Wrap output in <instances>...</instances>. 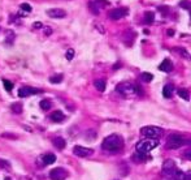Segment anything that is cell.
Segmentation results:
<instances>
[{
	"instance_id": "obj_1",
	"label": "cell",
	"mask_w": 191,
	"mask_h": 180,
	"mask_svg": "<svg viewBox=\"0 0 191 180\" xmlns=\"http://www.w3.org/2000/svg\"><path fill=\"white\" fill-rule=\"evenodd\" d=\"M124 145H125L124 138L120 134H109L108 137H105L104 141H103L101 148L104 151L114 154V153L121 151L124 149Z\"/></svg>"
},
{
	"instance_id": "obj_2",
	"label": "cell",
	"mask_w": 191,
	"mask_h": 180,
	"mask_svg": "<svg viewBox=\"0 0 191 180\" xmlns=\"http://www.w3.org/2000/svg\"><path fill=\"white\" fill-rule=\"evenodd\" d=\"M157 145H159V140H156V138H146V140L139 141V142L136 144L135 149H136V153H140V154L147 155L148 153H151V150H154Z\"/></svg>"
},
{
	"instance_id": "obj_3",
	"label": "cell",
	"mask_w": 191,
	"mask_h": 180,
	"mask_svg": "<svg viewBox=\"0 0 191 180\" xmlns=\"http://www.w3.org/2000/svg\"><path fill=\"white\" fill-rule=\"evenodd\" d=\"M186 144H189V140H186L181 134L174 133V134H170L168 137L165 146H166V149H169V150H176V149L182 148V146L186 145Z\"/></svg>"
},
{
	"instance_id": "obj_4",
	"label": "cell",
	"mask_w": 191,
	"mask_h": 180,
	"mask_svg": "<svg viewBox=\"0 0 191 180\" xmlns=\"http://www.w3.org/2000/svg\"><path fill=\"white\" fill-rule=\"evenodd\" d=\"M116 90L120 93V94H122L124 97L126 98H130V97H134L136 93H138V90H136V86L130 84V82H121L117 85Z\"/></svg>"
},
{
	"instance_id": "obj_5",
	"label": "cell",
	"mask_w": 191,
	"mask_h": 180,
	"mask_svg": "<svg viewBox=\"0 0 191 180\" xmlns=\"http://www.w3.org/2000/svg\"><path fill=\"white\" fill-rule=\"evenodd\" d=\"M162 133L164 130L159 127H155V125H147V127H143L140 129V134L147 138H157L162 136Z\"/></svg>"
},
{
	"instance_id": "obj_6",
	"label": "cell",
	"mask_w": 191,
	"mask_h": 180,
	"mask_svg": "<svg viewBox=\"0 0 191 180\" xmlns=\"http://www.w3.org/2000/svg\"><path fill=\"white\" fill-rule=\"evenodd\" d=\"M177 171V166H176V162L173 159H166L162 165V174L166 176H173L174 172Z\"/></svg>"
},
{
	"instance_id": "obj_7",
	"label": "cell",
	"mask_w": 191,
	"mask_h": 180,
	"mask_svg": "<svg viewBox=\"0 0 191 180\" xmlns=\"http://www.w3.org/2000/svg\"><path fill=\"white\" fill-rule=\"evenodd\" d=\"M73 154L79 157V158H86V157H90V155L94 154V150L90 149V148L81 146V145H75L73 148Z\"/></svg>"
},
{
	"instance_id": "obj_8",
	"label": "cell",
	"mask_w": 191,
	"mask_h": 180,
	"mask_svg": "<svg viewBox=\"0 0 191 180\" xmlns=\"http://www.w3.org/2000/svg\"><path fill=\"white\" fill-rule=\"evenodd\" d=\"M50 178L52 180H65L68 178V172H67V170H64L63 167H57V168L51 170Z\"/></svg>"
},
{
	"instance_id": "obj_9",
	"label": "cell",
	"mask_w": 191,
	"mask_h": 180,
	"mask_svg": "<svg viewBox=\"0 0 191 180\" xmlns=\"http://www.w3.org/2000/svg\"><path fill=\"white\" fill-rule=\"evenodd\" d=\"M129 13V9L128 8H116V9H113L111 13H109V17H111L112 20H120V18H124L125 16H128Z\"/></svg>"
},
{
	"instance_id": "obj_10",
	"label": "cell",
	"mask_w": 191,
	"mask_h": 180,
	"mask_svg": "<svg viewBox=\"0 0 191 180\" xmlns=\"http://www.w3.org/2000/svg\"><path fill=\"white\" fill-rule=\"evenodd\" d=\"M38 93H40L39 89H34V88H30V86H25V88H21L18 90V97L26 98V97H30L32 94H38Z\"/></svg>"
},
{
	"instance_id": "obj_11",
	"label": "cell",
	"mask_w": 191,
	"mask_h": 180,
	"mask_svg": "<svg viewBox=\"0 0 191 180\" xmlns=\"http://www.w3.org/2000/svg\"><path fill=\"white\" fill-rule=\"evenodd\" d=\"M47 14L52 18H64L65 16H67V12L61 8H52V9L47 10Z\"/></svg>"
},
{
	"instance_id": "obj_12",
	"label": "cell",
	"mask_w": 191,
	"mask_h": 180,
	"mask_svg": "<svg viewBox=\"0 0 191 180\" xmlns=\"http://www.w3.org/2000/svg\"><path fill=\"white\" fill-rule=\"evenodd\" d=\"M50 119L55 123H61L65 120V115L61 112V111H53L51 115H50Z\"/></svg>"
},
{
	"instance_id": "obj_13",
	"label": "cell",
	"mask_w": 191,
	"mask_h": 180,
	"mask_svg": "<svg viewBox=\"0 0 191 180\" xmlns=\"http://www.w3.org/2000/svg\"><path fill=\"white\" fill-rule=\"evenodd\" d=\"M159 69L162 70V72H170L173 69V65H172V62L169 59H164L161 64L159 65Z\"/></svg>"
},
{
	"instance_id": "obj_14",
	"label": "cell",
	"mask_w": 191,
	"mask_h": 180,
	"mask_svg": "<svg viewBox=\"0 0 191 180\" xmlns=\"http://www.w3.org/2000/svg\"><path fill=\"white\" fill-rule=\"evenodd\" d=\"M52 142H53V145L56 146V148H57L59 150L65 149V145H67V141H65L63 137H56V138H53V140H52Z\"/></svg>"
},
{
	"instance_id": "obj_15",
	"label": "cell",
	"mask_w": 191,
	"mask_h": 180,
	"mask_svg": "<svg viewBox=\"0 0 191 180\" xmlns=\"http://www.w3.org/2000/svg\"><path fill=\"white\" fill-rule=\"evenodd\" d=\"M162 95L165 98H170L173 95V86L172 85H165L162 88Z\"/></svg>"
},
{
	"instance_id": "obj_16",
	"label": "cell",
	"mask_w": 191,
	"mask_h": 180,
	"mask_svg": "<svg viewBox=\"0 0 191 180\" xmlns=\"http://www.w3.org/2000/svg\"><path fill=\"white\" fill-rule=\"evenodd\" d=\"M94 86L96 88V90L104 91L105 90V81L104 80H95L94 81Z\"/></svg>"
},
{
	"instance_id": "obj_17",
	"label": "cell",
	"mask_w": 191,
	"mask_h": 180,
	"mask_svg": "<svg viewBox=\"0 0 191 180\" xmlns=\"http://www.w3.org/2000/svg\"><path fill=\"white\" fill-rule=\"evenodd\" d=\"M55 161H56L55 154H46L43 157V162H44L46 165H52V163H55Z\"/></svg>"
},
{
	"instance_id": "obj_18",
	"label": "cell",
	"mask_w": 191,
	"mask_h": 180,
	"mask_svg": "<svg viewBox=\"0 0 191 180\" xmlns=\"http://www.w3.org/2000/svg\"><path fill=\"white\" fill-rule=\"evenodd\" d=\"M87 5H89V9H90L94 14H99V13H100V8L97 7L95 2H89V4H87Z\"/></svg>"
},
{
	"instance_id": "obj_19",
	"label": "cell",
	"mask_w": 191,
	"mask_h": 180,
	"mask_svg": "<svg viewBox=\"0 0 191 180\" xmlns=\"http://www.w3.org/2000/svg\"><path fill=\"white\" fill-rule=\"evenodd\" d=\"M140 78L144 81V82H151L152 80H154V74L150 73V72H143L140 74Z\"/></svg>"
},
{
	"instance_id": "obj_20",
	"label": "cell",
	"mask_w": 191,
	"mask_h": 180,
	"mask_svg": "<svg viewBox=\"0 0 191 180\" xmlns=\"http://www.w3.org/2000/svg\"><path fill=\"white\" fill-rule=\"evenodd\" d=\"M39 106L42 107V110L47 111V110H50V108L52 107V103H51V101H48V99H43V101H40Z\"/></svg>"
},
{
	"instance_id": "obj_21",
	"label": "cell",
	"mask_w": 191,
	"mask_h": 180,
	"mask_svg": "<svg viewBox=\"0 0 191 180\" xmlns=\"http://www.w3.org/2000/svg\"><path fill=\"white\" fill-rule=\"evenodd\" d=\"M154 20H155V13L154 12H146L144 13V21L147 24L154 22Z\"/></svg>"
},
{
	"instance_id": "obj_22",
	"label": "cell",
	"mask_w": 191,
	"mask_h": 180,
	"mask_svg": "<svg viewBox=\"0 0 191 180\" xmlns=\"http://www.w3.org/2000/svg\"><path fill=\"white\" fill-rule=\"evenodd\" d=\"M10 108H12V111L16 112V114H21L22 112V105L21 103H12V106H10Z\"/></svg>"
},
{
	"instance_id": "obj_23",
	"label": "cell",
	"mask_w": 191,
	"mask_h": 180,
	"mask_svg": "<svg viewBox=\"0 0 191 180\" xmlns=\"http://www.w3.org/2000/svg\"><path fill=\"white\" fill-rule=\"evenodd\" d=\"M178 95L181 97V98H183L185 101H189L190 99V95H189V91L186 90V89H178Z\"/></svg>"
},
{
	"instance_id": "obj_24",
	"label": "cell",
	"mask_w": 191,
	"mask_h": 180,
	"mask_svg": "<svg viewBox=\"0 0 191 180\" xmlns=\"http://www.w3.org/2000/svg\"><path fill=\"white\" fill-rule=\"evenodd\" d=\"M13 39H14V33L12 30H8L7 31V38H5V42L9 43V45H12L13 43Z\"/></svg>"
},
{
	"instance_id": "obj_25",
	"label": "cell",
	"mask_w": 191,
	"mask_h": 180,
	"mask_svg": "<svg viewBox=\"0 0 191 180\" xmlns=\"http://www.w3.org/2000/svg\"><path fill=\"white\" fill-rule=\"evenodd\" d=\"M50 81L52 84H59L63 81V74H55L52 77H50Z\"/></svg>"
},
{
	"instance_id": "obj_26",
	"label": "cell",
	"mask_w": 191,
	"mask_h": 180,
	"mask_svg": "<svg viewBox=\"0 0 191 180\" xmlns=\"http://www.w3.org/2000/svg\"><path fill=\"white\" fill-rule=\"evenodd\" d=\"M173 178L176 180H185V172H182L181 170H177L176 172H174Z\"/></svg>"
},
{
	"instance_id": "obj_27",
	"label": "cell",
	"mask_w": 191,
	"mask_h": 180,
	"mask_svg": "<svg viewBox=\"0 0 191 180\" xmlns=\"http://www.w3.org/2000/svg\"><path fill=\"white\" fill-rule=\"evenodd\" d=\"M3 85H4V89L8 90V91H10V90L13 89V84L10 82L9 80H5V78H4V80H3Z\"/></svg>"
},
{
	"instance_id": "obj_28",
	"label": "cell",
	"mask_w": 191,
	"mask_h": 180,
	"mask_svg": "<svg viewBox=\"0 0 191 180\" xmlns=\"http://www.w3.org/2000/svg\"><path fill=\"white\" fill-rule=\"evenodd\" d=\"M179 7L183 9H190V2L189 0H181L179 2Z\"/></svg>"
},
{
	"instance_id": "obj_29",
	"label": "cell",
	"mask_w": 191,
	"mask_h": 180,
	"mask_svg": "<svg viewBox=\"0 0 191 180\" xmlns=\"http://www.w3.org/2000/svg\"><path fill=\"white\" fill-rule=\"evenodd\" d=\"M0 166H2L3 168H7V171H10V163L4 161V159H0Z\"/></svg>"
},
{
	"instance_id": "obj_30",
	"label": "cell",
	"mask_w": 191,
	"mask_h": 180,
	"mask_svg": "<svg viewBox=\"0 0 191 180\" xmlns=\"http://www.w3.org/2000/svg\"><path fill=\"white\" fill-rule=\"evenodd\" d=\"M65 58H67L68 60H72L74 58V50H73V48H69V50L67 51V54H65Z\"/></svg>"
},
{
	"instance_id": "obj_31",
	"label": "cell",
	"mask_w": 191,
	"mask_h": 180,
	"mask_svg": "<svg viewBox=\"0 0 191 180\" xmlns=\"http://www.w3.org/2000/svg\"><path fill=\"white\" fill-rule=\"evenodd\" d=\"M95 3H96V5H97V7H107V5L109 4L108 2H107V0H95Z\"/></svg>"
},
{
	"instance_id": "obj_32",
	"label": "cell",
	"mask_w": 191,
	"mask_h": 180,
	"mask_svg": "<svg viewBox=\"0 0 191 180\" xmlns=\"http://www.w3.org/2000/svg\"><path fill=\"white\" fill-rule=\"evenodd\" d=\"M21 9L26 10V12H30V10H31V5L27 4V3H22V4H21Z\"/></svg>"
},
{
	"instance_id": "obj_33",
	"label": "cell",
	"mask_w": 191,
	"mask_h": 180,
	"mask_svg": "<svg viewBox=\"0 0 191 180\" xmlns=\"http://www.w3.org/2000/svg\"><path fill=\"white\" fill-rule=\"evenodd\" d=\"M174 50H176V51H178L179 54H181V55H182V54H183V56H185V58H189V54H187L186 51H185V50H183V48H174Z\"/></svg>"
},
{
	"instance_id": "obj_34",
	"label": "cell",
	"mask_w": 191,
	"mask_h": 180,
	"mask_svg": "<svg viewBox=\"0 0 191 180\" xmlns=\"http://www.w3.org/2000/svg\"><path fill=\"white\" fill-rule=\"evenodd\" d=\"M32 26H34L35 29H40V28H43L42 22H39V21H36V22H34V25H32Z\"/></svg>"
},
{
	"instance_id": "obj_35",
	"label": "cell",
	"mask_w": 191,
	"mask_h": 180,
	"mask_svg": "<svg viewBox=\"0 0 191 180\" xmlns=\"http://www.w3.org/2000/svg\"><path fill=\"white\" fill-rule=\"evenodd\" d=\"M3 137H10L12 140H14V138H17V136H14V134H9V133H4V134H2Z\"/></svg>"
},
{
	"instance_id": "obj_36",
	"label": "cell",
	"mask_w": 191,
	"mask_h": 180,
	"mask_svg": "<svg viewBox=\"0 0 191 180\" xmlns=\"http://www.w3.org/2000/svg\"><path fill=\"white\" fill-rule=\"evenodd\" d=\"M51 33H52V29L51 28H46L44 29V34L46 35H51Z\"/></svg>"
},
{
	"instance_id": "obj_37",
	"label": "cell",
	"mask_w": 191,
	"mask_h": 180,
	"mask_svg": "<svg viewBox=\"0 0 191 180\" xmlns=\"http://www.w3.org/2000/svg\"><path fill=\"white\" fill-rule=\"evenodd\" d=\"M185 158H186V159H191V157H190V149H187L186 151H185Z\"/></svg>"
},
{
	"instance_id": "obj_38",
	"label": "cell",
	"mask_w": 191,
	"mask_h": 180,
	"mask_svg": "<svg viewBox=\"0 0 191 180\" xmlns=\"http://www.w3.org/2000/svg\"><path fill=\"white\" fill-rule=\"evenodd\" d=\"M173 34H174V30H168V35L169 37H173Z\"/></svg>"
},
{
	"instance_id": "obj_39",
	"label": "cell",
	"mask_w": 191,
	"mask_h": 180,
	"mask_svg": "<svg viewBox=\"0 0 191 180\" xmlns=\"http://www.w3.org/2000/svg\"><path fill=\"white\" fill-rule=\"evenodd\" d=\"M118 67H121V65H120V64H118V63H117V64H114V67H113V68H114V69H117V68H118Z\"/></svg>"
},
{
	"instance_id": "obj_40",
	"label": "cell",
	"mask_w": 191,
	"mask_h": 180,
	"mask_svg": "<svg viewBox=\"0 0 191 180\" xmlns=\"http://www.w3.org/2000/svg\"><path fill=\"white\" fill-rule=\"evenodd\" d=\"M4 180H12V179H10V178H5Z\"/></svg>"
}]
</instances>
